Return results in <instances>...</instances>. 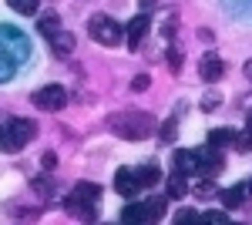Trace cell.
<instances>
[{"label":"cell","instance_id":"cell-1","mask_svg":"<svg viewBox=\"0 0 252 225\" xmlns=\"http://www.w3.org/2000/svg\"><path fill=\"white\" fill-rule=\"evenodd\" d=\"M108 128L118 134V138H125V141H141V138H148V134L158 131L155 118L145 111H118L108 118Z\"/></svg>","mask_w":252,"mask_h":225},{"label":"cell","instance_id":"cell-24","mask_svg":"<svg viewBox=\"0 0 252 225\" xmlns=\"http://www.w3.org/2000/svg\"><path fill=\"white\" fill-rule=\"evenodd\" d=\"M198 225H229V219L222 212H205V215H198Z\"/></svg>","mask_w":252,"mask_h":225},{"label":"cell","instance_id":"cell-3","mask_svg":"<svg viewBox=\"0 0 252 225\" xmlns=\"http://www.w3.org/2000/svg\"><path fill=\"white\" fill-rule=\"evenodd\" d=\"M88 34H91V40H97L101 47H115V44L125 40V27H121L115 17H108V14H94V17L88 20Z\"/></svg>","mask_w":252,"mask_h":225},{"label":"cell","instance_id":"cell-16","mask_svg":"<svg viewBox=\"0 0 252 225\" xmlns=\"http://www.w3.org/2000/svg\"><path fill=\"white\" fill-rule=\"evenodd\" d=\"M74 195H78V198H84V202H94V205H97V198H101V188H97L94 182H78Z\"/></svg>","mask_w":252,"mask_h":225},{"label":"cell","instance_id":"cell-14","mask_svg":"<svg viewBox=\"0 0 252 225\" xmlns=\"http://www.w3.org/2000/svg\"><path fill=\"white\" fill-rule=\"evenodd\" d=\"M235 134L232 128H212L209 131V148H225V145H235Z\"/></svg>","mask_w":252,"mask_h":225},{"label":"cell","instance_id":"cell-33","mask_svg":"<svg viewBox=\"0 0 252 225\" xmlns=\"http://www.w3.org/2000/svg\"><path fill=\"white\" fill-rule=\"evenodd\" d=\"M249 192H252V182H249Z\"/></svg>","mask_w":252,"mask_h":225},{"label":"cell","instance_id":"cell-12","mask_svg":"<svg viewBox=\"0 0 252 225\" xmlns=\"http://www.w3.org/2000/svg\"><path fill=\"white\" fill-rule=\"evenodd\" d=\"M172 165H175V175H189V171H195V151L178 148L172 155Z\"/></svg>","mask_w":252,"mask_h":225},{"label":"cell","instance_id":"cell-25","mask_svg":"<svg viewBox=\"0 0 252 225\" xmlns=\"http://www.w3.org/2000/svg\"><path fill=\"white\" fill-rule=\"evenodd\" d=\"M195 195H198V198H212L215 195V182L212 178H202V182L195 185Z\"/></svg>","mask_w":252,"mask_h":225},{"label":"cell","instance_id":"cell-23","mask_svg":"<svg viewBox=\"0 0 252 225\" xmlns=\"http://www.w3.org/2000/svg\"><path fill=\"white\" fill-rule=\"evenodd\" d=\"M175 131H178V121H175V118H168V121L158 128V138H161V141H175Z\"/></svg>","mask_w":252,"mask_h":225},{"label":"cell","instance_id":"cell-31","mask_svg":"<svg viewBox=\"0 0 252 225\" xmlns=\"http://www.w3.org/2000/svg\"><path fill=\"white\" fill-rule=\"evenodd\" d=\"M242 71H246V77H249V81H252V57H249V61H246V67H242Z\"/></svg>","mask_w":252,"mask_h":225},{"label":"cell","instance_id":"cell-13","mask_svg":"<svg viewBox=\"0 0 252 225\" xmlns=\"http://www.w3.org/2000/svg\"><path fill=\"white\" fill-rule=\"evenodd\" d=\"M121 222L125 225H148L152 219H148V208L145 205H128L121 212Z\"/></svg>","mask_w":252,"mask_h":225},{"label":"cell","instance_id":"cell-7","mask_svg":"<svg viewBox=\"0 0 252 225\" xmlns=\"http://www.w3.org/2000/svg\"><path fill=\"white\" fill-rule=\"evenodd\" d=\"M64 208H67L71 219H78V222H84V225H91V222H94V215H97L94 202H84V198H78V195H71Z\"/></svg>","mask_w":252,"mask_h":225},{"label":"cell","instance_id":"cell-17","mask_svg":"<svg viewBox=\"0 0 252 225\" xmlns=\"http://www.w3.org/2000/svg\"><path fill=\"white\" fill-rule=\"evenodd\" d=\"M37 27H40V34H44V37L51 40V37H54V34L61 31V17H58V14H44Z\"/></svg>","mask_w":252,"mask_h":225},{"label":"cell","instance_id":"cell-28","mask_svg":"<svg viewBox=\"0 0 252 225\" xmlns=\"http://www.w3.org/2000/svg\"><path fill=\"white\" fill-rule=\"evenodd\" d=\"M168 67H172L175 74L182 71V51H178V47H168Z\"/></svg>","mask_w":252,"mask_h":225},{"label":"cell","instance_id":"cell-22","mask_svg":"<svg viewBox=\"0 0 252 225\" xmlns=\"http://www.w3.org/2000/svg\"><path fill=\"white\" fill-rule=\"evenodd\" d=\"M235 148H239V151H249V148H252V114H249V125H246V131L235 134Z\"/></svg>","mask_w":252,"mask_h":225},{"label":"cell","instance_id":"cell-21","mask_svg":"<svg viewBox=\"0 0 252 225\" xmlns=\"http://www.w3.org/2000/svg\"><path fill=\"white\" fill-rule=\"evenodd\" d=\"M165 205H168V198H165V195H161V198H152V202H145L148 219H161V215H165Z\"/></svg>","mask_w":252,"mask_h":225},{"label":"cell","instance_id":"cell-19","mask_svg":"<svg viewBox=\"0 0 252 225\" xmlns=\"http://www.w3.org/2000/svg\"><path fill=\"white\" fill-rule=\"evenodd\" d=\"M7 3H10L17 14H27V17L37 14V7H40V0H7Z\"/></svg>","mask_w":252,"mask_h":225},{"label":"cell","instance_id":"cell-4","mask_svg":"<svg viewBox=\"0 0 252 225\" xmlns=\"http://www.w3.org/2000/svg\"><path fill=\"white\" fill-rule=\"evenodd\" d=\"M64 104H67V91H64L61 84H47V88L34 91V108H44V111H61Z\"/></svg>","mask_w":252,"mask_h":225},{"label":"cell","instance_id":"cell-18","mask_svg":"<svg viewBox=\"0 0 252 225\" xmlns=\"http://www.w3.org/2000/svg\"><path fill=\"white\" fill-rule=\"evenodd\" d=\"M189 192V182H185V175H172L168 178V198H182Z\"/></svg>","mask_w":252,"mask_h":225},{"label":"cell","instance_id":"cell-6","mask_svg":"<svg viewBox=\"0 0 252 225\" xmlns=\"http://www.w3.org/2000/svg\"><path fill=\"white\" fill-rule=\"evenodd\" d=\"M148 24H152V20H148V14H138V17H131L128 24H125V40H128V47H131V51H135L138 44L145 40Z\"/></svg>","mask_w":252,"mask_h":225},{"label":"cell","instance_id":"cell-10","mask_svg":"<svg viewBox=\"0 0 252 225\" xmlns=\"http://www.w3.org/2000/svg\"><path fill=\"white\" fill-rule=\"evenodd\" d=\"M115 188L121 192V195H138V182H135V171L131 168H118V175H115Z\"/></svg>","mask_w":252,"mask_h":225},{"label":"cell","instance_id":"cell-32","mask_svg":"<svg viewBox=\"0 0 252 225\" xmlns=\"http://www.w3.org/2000/svg\"><path fill=\"white\" fill-rule=\"evenodd\" d=\"M141 7H145V10H152V7H155V0H141Z\"/></svg>","mask_w":252,"mask_h":225},{"label":"cell","instance_id":"cell-30","mask_svg":"<svg viewBox=\"0 0 252 225\" xmlns=\"http://www.w3.org/2000/svg\"><path fill=\"white\" fill-rule=\"evenodd\" d=\"M54 165H58V155L47 151V155H44V168H54Z\"/></svg>","mask_w":252,"mask_h":225},{"label":"cell","instance_id":"cell-5","mask_svg":"<svg viewBox=\"0 0 252 225\" xmlns=\"http://www.w3.org/2000/svg\"><path fill=\"white\" fill-rule=\"evenodd\" d=\"M222 168H225V158H222L219 148L195 151V171H202V175H219Z\"/></svg>","mask_w":252,"mask_h":225},{"label":"cell","instance_id":"cell-11","mask_svg":"<svg viewBox=\"0 0 252 225\" xmlns=\"http://www.w3.org/2000/svg\"><path fill=\"white\" fill-rule=\"evenodd\" d=\"M158 178H161V171L155 168V165H141V168H135V182H138V192L141 188H155Z\"/></svg>","mask_w":252,"mask_h":225},{"label":"cell","instance_id":"cell-15","mask_svg":"<svg viewBox=\"0 0 252 225\" xmlns=\"http://www.w3.org/2000/svg\"><path fill=\"white\" fill-rule=\"evenodd\" d=\"M246 192H249V185H232V188H225V192H222V205H225V208H235V205H242V198H246Z\"/></svg>","mask_w":252,"mask_h":225},{"label":"cell","instance_id":"cell-29","mask_svg":"<svg viewBox=\"0 0 252 225\" xmlns=\"http://www.w3.org/2000/svg\"><path fill=\"white\" fill-rule=\"evenodd\" d=\"M148 84H152V77H148V74H138L135 81H131V91H148Z\"/></svg>","mask_w":252,"mask_h":225},{"label":"cell","instance_id":"cell-9","mask_svg":"<svg viewBox=\"0 0 252 225\" xmlns=\"http://www.w3.org/2000/svg\"><path fill=\"white\" fill-rule=\"evenodd\" d=\"M51 51L64 61V57L74 54V34H67V31H58L54 37H51Z\"/></svg>","mask_w":252,"mask_h":225},{"label":"cell","instance_id":"cell-8","mask_svg":"<svg viewBox=\"0 0 252 225\" xmlns=\"http://www.w3.org/2000/svg\"><path fill=\"white\" fill-rule=\"evenodd\" d=\"M222 74H225V64H222L215 54H205V57H202V64H198V77H202L205 84H215Z\"/></svg>","mask_w":252,"mask_h":225},{"label":"cell","instance_id":"cell-26","mask_svg":"<svg viewBox=\"0 0 252 225\" xmlns=\"http://www.w3.org/2000/svg\"><path fill=\"white\" fill-rule=\"evenodd\" d=\"M175 24H178V17L175 14H165V24H161V37L165 40H175Z\"/></svg>","mask_w":252,"mask_h":225},{"label":"cell","instance_id":"cell-27","mask_svg":"<svg viewBox=\"0 0 252 225\" xmlns=\"http://www.w3.org/2000/svg\"><path fill=\"white\" fill-rule=\"evenodd\" d=\"M219 104H222V94L219 91H209L205 97H202V111H215Z\"/></svg>","mask_w":252,"mask_h":225},{"label":"cell","instance_id":"cell-2","mask_svg":"<svg viewBox=\"0 0 252 225\" xmlns=\"http://www.w3.org/2000/svg\"><path fill=\"white\" fill-rule=\"evenodd\" d=\"M34 134H37V125H34V121H27V118H10V121L0 125V151L14 155V151H20Z\"/></svg>","mask_w":252,"mask_h":225},{"label":"cell","instance_id":"cell-20","mask_svg":"<svg viewBox=\"0 0 252 225\" xmlns=\"http://www.w3.org/2000/svg\"><path fill=\"white\" fill-rule=\"evenodd\" d=\"M172 225H198V212L195 208H182V212H175Z\"/></svg>","mask_w":252,"mask_h":225}]
</instances>
